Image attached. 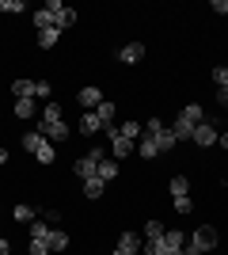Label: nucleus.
I'll use <instances>...</instances> for the list:
<instances>
[{
    "label": "nucleus",
    "instance_id": "1",
    "mask_svg": "<svg viewBox=\"0 0 228 255\" xmlns=\"http://www.w3.org/2000/svg\"><path fill=\"white\" fill-rule=\"evenodd\" d=\"M149 137L156 141V145H160V156H167V152H175V145H179V141H175V133H171V126H163L160 118H149Z\"/></svg>",
    "mask_w": 228,
    "mask_h": 255
},
{
    "label": "nucleus",
    "instance_id": "2",
    "mask_svg": "<svg viewBox=\"0 0 228 255\" xmlns=\"http://www.w3.org/2000/svg\"><path fill=\"white\" fill-rule=\"evenodd\" d=\"M217 240H221V236H217V229H213V225H198V229H194V236H190V244H194V248H202V252H213V248H217Z\"/></svg>",
    "mask_w": 228,
    "mask_h": 255
},
{
    "label": "nucleus",
    "instance_id": "3",
    "mask_svg": "<svg viewBox=\"0 0 228 255\" xmlns=\"http://www.w3.org/2000/svg\"><path fill=\"white\" fill-rule=\"evenodd\" d=\"M217 137H221L217 126L206 118V122H198V126H194V137H190V141H194L198 149H209V145H217Z\"/></svg>",
    "mask_w": 228,
    "mask_h": 255
},
{
    "label": "nucleus",
    "instance_id": "4",
    "mask_svg": "<svg viewBox=\"0 0 228 255\" xmlns=\"http://www.w3.org/2000/svg\"><path fill=\"white\" fill-rule=\"evenodd\" d=\"M38 133H42L46 141H54V145H61V141H69L73 137V129H69V122H38Z\"/></svg>",
    "mask_w": 228,
    "mask_h": 255
},
{
    "label": "nucleus",
    "instance_id": "5",
    "mask_svg": "<svg viewBox=\"0 0 228 255\" xmlns=\"http://www.w3.org/2000/svg\"><path fill=\"white\" fill-rule=\"evenodd\" d=\"M76 103H80V111H95V107L103 103V88H95V84H84L80 92H76Z\"/></svg>",
    "mask_w": 228,
    "mask_h": 255
},
{
    "label": "nucleus",
    "instance_id": "6",
    "mask_svg": "<svg viewBox=\"0 0 228 255\" xmlns=\"http://www.w3.org/2000/svg\"><path fill=\"white\" fill-rule=\"evenodd\" d=\"M141 248H145V240H141L137 233H130V229H126V233L118 236V244H114V252H110V255H133V252H141Z\"/></svg>",
    "mask_w": 228,
    "mask_h": 255
},
{
    "label": "nucleus",
    "instance_id": "7",
    "mask_svg": "<svg viewBox=\"0 0 228 255\" xmlns=\"http://www.w3.org/2000/svg\"><path fill=\"white\" fill-rule=\"evenodd\" d=\"M76 129H80L84 137H95V133H103V122H99L95 111H80V122H76Z\"/></svg>",
    "mask_w": 228,
    "mask_h": 255
},
{
    "label": "nucleus",
    "instance_id": "8",
    "mask_svg": "<svg viewBox=\"0 0 228 255\" xmlns=\"http://www.w3.org/2000/svg\"><path fill=\"white\" fill-rule=\"evenodd\" d=\"M107 141H110V156L114 160H126V156L137 152V141H126L122 133H114V137H107Z\"/></svg>",
    "mask_w": 228,
    "mask_h": 255
},
{
    "label": "nucleus",
    "instance_id": "9",
    "mask_svg": "<svg viewBox=\"0 0 228 255\" xmlns=\"http://www.w3.org/2000/svg\"><path fill=\"white\" fill-rule=\"evenodd\" d=\"M118 61L122 65H137V61H145V42H126L118 50Z\"/></svg>",
    "mask_w": 228,
    "mask_h": 255
},
{
    "label": "nucleus",
    "instance_id": "10",
    "mask_svg": "<svg viewBox=\"0 0 228 255\" xmlns=\"http://www.w3.org/2000/svg\"><path fill=\"white\" fill-rule=\"evenodd\" d=\"M183 244H186V236L179 233V229H167V233H163V240H160L163 255H171V252H183Z\"/></svg>",
    "mask_w": 228,
    "mask_h": 255
},
{
    "label": "nucleus",
    "instance_id": "11",
    "mask_svg": "<svg viewBox=\"0 0 228 255\" xmlns=\"http://www.w3.org/2000/svg\"><path fill=\"white\" fill-rule=\"evenodd\" d=\"M11 115L19 118V122H31V118L38 115V107H34V99H15V107H11Z\"/></svg>",
    "mask_w": 228,
    "mask_h": 255
},
{
    "label": "nucleus",
    "instance_id": "12",
    "mask_svg": "<svg viewBox=\"0 0 228 255\" xmlns=\"http://www.w3.org/2000/svg\"><path fill=\"white\" fill-rule=\"evenodd\" d=\"M11 96H15V99H34V80H31V76L11 80Z\"/></svg>",
    "mask_w": 228,
    "mask_h": 255
},
{
    "label": "nucleus",
    "instance_id": "13",
    "mask_svg": "<svg viewBox=\"0 0 228 255\" xmlns=\"http://www.w3.org/2000/svg\"><path fill=\"white\" fill-rule=\"evenodd\" d=\"M137 156H141V160H156V156H160V145H156V141L145 133V137L137 141Z\"/></svg>",
    "mask_w": 228,
    "mask_h": 255
},
{
    "label": "nucleus",
    "instance_id": "14",
    "mask_svg": "<svg viewBox=\"0 0 228 255\" xmlns=\"http://www.w3.org/2000/svg\"><path fill=\"white\" fill-rule=\"evenodd\" d=\"M171 133H175V141H190L194 137V122H186L183 115L175 118V126H171Z\"/></svg>",
    "mask_w": 228,
    "mask_h": 255
},
{
    "label": "nucleus",
    "instance_id": "15",
    "mask_svg": "<svg viewBox=\"0 0 228 255\" xmlns=\"http://www.w3.org/2000/svg\"><path fill=\"white\" fill-rule=\"evenodd\" d=\"M50 233H54V225H50V221H42V217H34V221H31V240H46V244H50Z\"/></svg>",
    "mask_w": 228,
    "mask_h": 255
},
{
    "label": "nucleus",
    "instance_id": "16",
    "mask_svg": "<svg viewBox=\"0 0 228 255\" xmlns=\"http://www.w3.org/2000/svg\"><path fill=\"white\" fill-rule=\"evenodd\" d=\"M103 191H107V183L99 179V175L84 179V198H91V202H95V198H103Z\"/></svg>",
    "mask_w": 228,
    "mask_h": 255
},
{
    "label": "nucleus",
    "instance_id": "17",
    "mask_svg": "<svg viewBox=\"0 0 228 255\" xmlns=\"http://www.w3.org/2000/svg\"><path fill=\"white\" fill-rule=\"evenodd\" d=\"M69 244H73V236H69L65 229H54V233H50V252H69Z\"/></svg>",
    "mask_w": 228,
    "mask_h": 255
},
{
    "label": "nucleus",
    "instance_id": "18",
    "mask_svg": "<svg viewBox=\"0 0 228 255\" xmlns=\"http://www.w3.org/2000/svg\"><path fill=\"white\" fill-rule=\"evenodd\" d=\"M114 107H118V103H110V99H103V103L95 107V115H99V122H103V129L114 126Z\"/></svg>",
    "mask_w": 228,
    "mask_h": 255
},
{
    "label": "nucleus",
    "instance_id": "19",
    "mask_svg": "<svg viewBox=\"0 0 228 255\" xmlns=\"http://www.w3.org/2000/svg\"><path fill=\"white\" fill-rule=\"evenodd\" d=\"M167 191H171V198H186V194H190V179H186V175H171Z\"/></svg>",
    "mask_w": 228,
    "mask_h": 255
},
{
    "label": "nucleus",
    "instance_id": "20",
    "mask_svg": "<svg viewBox=\"0 0 228 255\" xmlns=\"http://www.w3.org/2000/svg\"><path fill=\"white\" fill-rule=\"evenodd\" d=\"M103 183H110V179H118V164H114V156H107V160H99V171H95Z\"/></svg>",
    "mask_w": 228,
    "mask_h": 255
},
{
    "label": "nucleus",
    "instance_id": "21",
    "mask_svg": "<svg viewBox=\"0 0 228 255\" xmlns=\"http://www.w3.org/2000/svg\"><path fill=\"white\" fill-rule=\"evenodd\" d=\"M42 122L50 126V122H65V107L61 103H46L42 107Z\"/></svg>",
    "mask_w": 228,
    "mask_h": 255
},
{
    "label": "nucleus",
    "instance_id": "22",
    "mask_svg": "<svg viewBox=\"0 0 228 255\" xmlns=\"http://www.w3.org/2000/svg\"><path fill=\"white\" fill-rule=\"evenodd\" d=\"M179 115H183L186 122H194V126H198V122H206V107H202V103H186Z\"/></svg>",
    "mask_w": 228,
    "mask_h": 255
},
{
    "label": "nucleus",
    "instance_id": "23",
    "mask_svg": "<svg viewBox=\"0 0 228 255\" xmlns=\"http://www.w3.org/2000/svg\"><path fill=\"white\" fill-rule=\"evenodd\" d=\"M34 160H38V164H54V160H57V145H54V141H42L38 152H34Z\"/></svg>",
    "mask_w": 228,
    "mask_h": 255
},
{
    "label": "nucleus",
    "instance_id": "24",
    "mask_svg": "<svg viewBox=\"0 0 228 255\" xmlns=\"http://www.w3.org/2000/svg\"><path fill=\"white\" fill-rule=\"evenodd\" d=\"M118 133H122L126 141H141V137H145V133H141V122H133V118H130V122H122Z\"/></svg>",
    "mask_w": 228,
    "mask_h": 255
},
{
    "label": "nucleus",
    "instance_id": "25",
    "mask_svg": "<svg viewBox=\"0 0 228 255\" xmlns=\"http://www.w3.org/2000/svg\"><path fill=\"white\" fill-rule=\"evenodd\" d=\"M76 23V8H69V4H61V11H57V31H69Z\"/></svg>",
    "mask_w": 228,
    "mask_h": 255
},
{
    "label": "nucleus",
    "instance_id": "26",
    "mask_svg": "<svg viewBox=\"0 0 228 255\" xmlns=\"http://www.w3.org/2000/svg\"><path fill=\"white\" fill-rule=\"evenodd\" d=\"M57 42H61V31H57V27H50V31H38V46H42V50H54Z\"/></svg>",
    "mask_w": 228,
    "mask_h": 255
},
{
    "label": "nucleus",
    "instance_id": "27",
    "mask_svg": "<svg viewBox=\"0 0 228 255\" xmlns=\"http://www.w3.org/2000/svg\"><path fill=\"white\" fill-rule=\"evenodd\" d=\"M163 233H167L163 221H145V240H163Z\"/></svg>",
    "mask_w": 228,
    "mask_h": 255
},
{
    "label": "nucleus",
    "instance_id": "28",
    "mask_svg": "<svg viewBox=\"0 0 228 255\" xmlns=\"http://www.w3.org/2000/svg\"><path fill=\"white\" fill-rule=\"evenodd\" d=\"M42 133L38 129H31V133H23V152H38V145H42Z\"/></svg>",
    "mask_w": 228,
    "mask_h": 255
},
{
    "label": "nucleus",
    "instance_id": "29",
    "mask_svg": "<svg viewBox=\"0 0 228 255\" xmlns=\"http://www.w3.org/2000/svg\"><path fill=\"white\" fill-rule=\"evenodd\" d=\"M11 217H15V221H34V217H38V213H34V206H27V202H19L15 206V210H11Z\"/></svg>",
    "mask_w": 228,
    "mask_h": 255
},
{
    "label": "nucleus",
    "instance_id": "30",
    "mask_svg": "<svg viewBox=\"0 0 228 255\" xmlns=\"http://www.w3.org/2000/svg\"><path fill=\"white\" fill-rule=\"evenodd\" d=\"M0 11L4 15H19V11H27V4L23 0H0Z\"/></svg>",
    "mask_w": 228,
    "mask_h": 255
},
{
    "label": "nucleus",
    "instance_id": "31",
    "mask_svg": "<svg viewBox=\"0 0 228 255\" xmlns=\"http://www.w3.org/2000/svg\"><path fill=\"white\" fill-rule=\"evenodd\" d=\"M27 255H54V252H50L46 240H31V244H27Z\"/></svg>",
    "mask_w": 228,
    "mask_h": 255
},
{
    "label": "nucleus",
    "instance_id": "32",
    "mask_svg": "<svg viewBox=\"0 0 228 255\" xmlns=\"http://www.w3.org/2000/svg\"><path fill=\"white\" fill-rule=\"evenodd\" d=\"M50 96H54L50 80H34V99H50Z\"/></svg>",
    "mask_w": 228,
    "mask_h": 255
},
{
    "label": "nucleus",
    "instance_id": "33",
    "mask_svg": "<svg viewBox=\"0 0 228 255\" xmlns=\"http://www.w3.org/2000/svg\"><path fill=\"white\" fill-rule=\"evenodd\" d=\"M171 202H175V213H183V217H186V213H194V202H190V194H186V198H171Z\"/></svg>",
    "mask_w": 228,
    "mask_h": 255
},
{
    "label": "nucleus",
    "instance_id": "34",
    "mask_svg": "<svg viewBox=\"0 0 228 255\" xmlns=\"http://www.w3.org/2000/svg\"><path fill=\"white\" fill-rule=\"evenodd\" d=\"M213 84H217V88H228V65H217V69H213Z\"/></svg>",
    "mask_w": 228,
    "mask_h": 255
},
{
    "label": "nucleus",
    "instance_id": "35",
    "mask_svg": "<svg viewBox=\"0 0 228 255\" xmlns=\"http://www.w3.org/2000/svg\"><path fill=\"white\" fill-rule=\"evenodd\" d=\"M38 217H42V221H50V225H57V221H61V213H57V210H42Z\"/></svg>",
    "mask_w": 228,
    "mask_h": 255
},
{
    "label": "nucleus",
    "instance_id": "36",
    "mask_svg": "<svg viewBox=\"0 0 228 255\" xmlns=\"http://www.w3.org/2000/svg\"><path fill=\"white\" fill-rule=\"evenodd\" d=\"M213 99H217V107H225V111H228V88H217V96H213Z\"/></svg>",
    "mask_w": 228,
    "mask_h": 255
},
{
    "label": "nucleus",
    "instance_id": "37",
    "mask_svg": "<svg viewBox=\"0 0 228 255\" xmlns=\"http://www.w3.org/2000/svg\"><path fill=\"white\" fill-rule=\"evenodd\" d=\"M0 255H11V244L4 240V236H0Z\"/></svg>",
    "mask_w": 228,
    "mask_h": 255
},
{
    "label": "nucleus",
    "instance_id": "38",
    "mask_svg": "<svg viewBox=\"0 0 228 255\" xmlns=\"http://www.w3.org/2000/svg\"><path fill=\"white\" fill-rule=\"evenodd\" d=\"M217 145H221V149L228 152V129H225V133H221V137H217Z\"/></svg>",
    "mask_w": 228,
    "mask_h": 255
},
{
    "label": "nucleus",
    "instance_id": "39",
    "mask_svg": "<svg viewBox=\"0 0 228 255\" xmlns=\"http://www.w3.org/2000/svg\"><path fill=\"white\" fill-rule=\"evenodd\" d=\"M4 164H8V149H4V145H0V168H4Z\"/></svg>",
    "mask_w": 228,
    "mask_h": 255
},
{
    "label": "nucleus",
    "instance_id": "40",
    "mask_svg": "<svg viewBox=\"0 0 228 255\" xmlns=\"http://www.w3.org/2000/svg\"><path fill=\"white\" fill-rule=\"evenodd\" d=\"M133 255H141V252H133Z\"/></svg>",
    "mask_w": 228,
    "mask_h": 255
}]
</instances>
